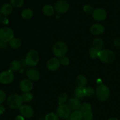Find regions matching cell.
<instances>
[{
	"label": "cell",
	"mask_w": 120,
	"mask_h": 120,
	"mask_svg": "<svg viewBox=\"0 0 120 120\" xmlns=\"http://www.w3.org/2000/svg\"><path fill=\"white\" fill-rule=\"evenodd\" d=\"M23 102L25 103H29L34 98V95L30 92H26L23 93L21 96Z\"/></svg>",
	"instance_id": "cell-26"
},
{
	"label": "cell",
	"mask_w": 120,
	"mask_h": 120,
	"mask_svg": "<svg viewBox=\"0 0 120 120\" xmlns=\"http://www.w3.org/2000/svg\"><path fill=\"white\" fill-rule=\"evenodd\" d=\"M59 116L57 114H55L54 112H50L48 114L45 116V120H59Z\"/></svg>",
	"instance_id": "cell-32"
},
{
	"label": "cell",
	"mask_w": 120,
	"mask_h": 120,
	"mask_svg": "<svg viewBox=\"0 0 120 120\" xmlns=\"http://www.w3.org/2000/svg\"><path fill=\"white\" fill-rule=\"evenodd\" d=\"M13 12V7L11 4L5 3L2 5V7L0 9V12L2 15L4 16H8L12 13Z\"/></svg>",
	"instance_id": "cell-17"
},
{
	"label": "cell",
	"mask_w": 120,
	"mask_h": 120,
	"mask_svg": "<svg viewBox=\"0 0 120 120\" xmlns=\"http://www.w3.org/2000/svg\"><path fill=\"white\" fill-rule=\"evenodd\" d=\"M1 43H2V42H1V41L0 40V47H1Z\"/></svg>",
	"instance_id": "cell-43"
},
{
	"label": "cell",
	"mask_w": 120,
	"mask_h": 120,
	"mask_svg": "<svg viewBox=\"0 0 120 120\" xmlns=\"http://www.w3.org/2000/svg\"><path fill=\"white\" fill-rule=\"evenodd\" d=\"M91 105L90 103H83V104H82L81 105V107L80 110L82 111L83 112H86L88 111H91Z\"/></svg>",
	"instance_id": "cell-31"
},
{
	"label": "cell",
	"mask_w": 120,
	"mask_h": 120,
	"mask_svg": "<svg viewBox=\"0 0 120 120\" xmlns=\"http://www.w3.org/2000/svg\"><path fill=\"white\" fill-rule=\"evenodd\" d=\"M15 120H25V118L23 116H22L21 115V116H18L17 117L15 118Z\"/></svg>",
	"instance_id": "cell-40"
},
{
	"label": "cell",
	"mask_w": 120,
	"mask_h": 120,
	"mask_svg": "<svg viewBox=\"0 0 120 120\" xmlns=\"http://www.w3.org/2000/svg\"><path fill=\"white\" fill-rule=\"evenodd\" d=\"M1 22H2V24L7 25L8 24V23H9V19H8L7 17H4L2 18Z\"/></svg>",
	"instance_id": "cell-38"
},
{
	"label": "cell",
	"mask_w": 120,
	"mask_h": 120,
	"mask_svg": "<svg viewBox=\"0 0 120 120\" xmlns=\"http://www.w3.org/2000/svg\"><path fill=\"white\" fill-rule=\"evenodd\" d=\"M76 83L77 86L85 87L86 86L87 84V77L83 75H79L76 77Z\"/></svg>",
	"instance_id": "cell-18"
},
{
	"label": "cell",
	"mask_w": 120,
	"mask_h": 120,
	"mask_svg": "<svg viewBox=\"0 0 120 120\" xmlns=\"http://www.w3.org/2000/svg\"><path fill=\"white\" fill-rule=\"evenodd\" d=\"M20 89L23 93L30 92L34 87L32 81L29 79H23L21 81L19 84Z\"/></svg>",
	"instance_id": "cell-14"
},
{
	"label": "cell",
	"mask_w": 120,
	"mask_h": 120,
	"mask_svg": "<svg viewBox=\"0 0 120 120\" xmlns=\"http://www.w3.org/2000/svg\"><path fill=\"white\" fill-rule=\"evenodd\" d=\"M114 45L116 47H120V39L117 38L114 41Z\"/></svg>",
	"instance_id": "cell-37"
},
{
	"label": "cell",
	"mask_w": 120,
	"mask_h": 120,
	"mask_svg": "<svg viewBox=\"0 0 120 120\" xmlns=\"http://www.w3.org/2000/svg\"><path fill=\"white\" fill-rule=\"evenodd\" d=\"M14 38V32L9 27H4L0 29V40L2 42H9Z\"/></svg>",
	"instance_id": "cell-6"
},
{
	"label": "cell",
	"mask_w": 120,
	"mask_h": 120,
	"mask_svg": "<svg viewBox=\"0 0 120 120\" xmlns=\"http://www.w3.org/2000/svg\"><path fill=\"white\" fill-rule=\"evenodd\" d=\"M14 75L10 70L4 71L0 73V83L3 84H9L14 81Z\"/></svg>",
	"instance_id": "cell-8"
},
{
	"label": "cell",
	"mask_w": 120,
	"mask_h": 120,
	"mask_svg": "<svg viewBox=\"0 0 120 120\" xmlns=\"http://www.w3.org/2000/svg\"><path fill=\"white\" fill-rule=\"evenodd\" d=\"M70 5L64 0H59L55 5V11L58 14H64L69 11Z\"/></svg>",
	"instance_id": "cell-9"
},
{
	"label": "cell",
	"mask_w": 120,
	"mask_h": 120,
	"mask_svg": "<svg viewBox=\"0 0 120 120\" xmlns=\"http://www.w3.org/2000/svg\"><path fill=\"white\" fill-rule=\"evenodd\" d=\"M20 113L22 116L26 118H30L34 114V110L32 107L28 104L22 105L19 109Z\"/></svg>",
	"instance_id": "cell-12"
},
{
	"label": "cell",
	"mask_w": 120,
	"mask_h": 120,
	"mask_svg": "<svg viewBox=\"0 0 120 120\" xmlns=\"http://www.w3.org/2000/svg\"><path fill=\"white\" fill-rule=\"evenodd\" d=\"M55 11V8L49 4L45 5L42 8V12H43V14L48 16H50L53 15Z\"/></svg>",
	"instance_id": "cell-19"
},
{
	"label": "cell",
	"mask_w": 120,
	"mask_h": 120,
	"mask_svg": "<svg viewBox=\"0 0 120 120\" xmlns=\"http://www.w3.org/2000/svg\"><path fill=\"white\" fill-rule=\"evenodd\" d=\"M21 67V62L17 60H14L12 61L9 65V70L12 72H16L20 70Z\"/></svg>",
	"instance_id": "cell-21"
},
{
	"label": "cell",
	"mask_w": 120,
	"mask_h": 120,
	"mask_svg": "<svg viewBox=\"0 0 120 120\" xmlns=\"http://www.w3.org/2000/svg\"><path fill=\"white\" fill-rule=\"evenodd\" d=\"M83 11L86 14H91V13H93V8L91 7L90 5L89 4H86L83 7Z\"/></svg>",
	"instance_id": "cell-35"
},
{
	"label": "cell",
	"mask_w": 120,
	"mask_h": 120,
	"mask_svg": "<svg viewBox=\"0 0 120 120\" xmlns=\"http://www.w3.org/2000/svg\"><path fill=\"white\" fill-rule=\"evenodd\" d=\"M23 100L20 95L12 94L7 98V105L9 108L12 109H19L23 104Z\"/></svg>",
	"instance_id": "cell-4"
},
{
	"label": "cell",
	"mask_w": 120,
	"mask_h": 120,
	"mask_svg": "<svg viewBox=\"0 0 120 120\" xmlns=\"http://www.w3.org/2000/svg\"><path fill=\"white\" fill-rule=\"evenodd\" d=\"M67 105H68L70 110L76 111V110L80 109L82 104L80 103V101L79 98H76V97H72L68 101Z\"/></svg>",
	"instance_id": "cell-15"
},
{
	"label": "cell",
	"mask_w": 120,
	"mask_h": 120,
	"mask_svg": "<svg viewBox=\"0 0 120 120\" xmlns=\"http://www.w3.org/2000/svg\"><path fill=\"white\" fill-rule=\"evenodd\" d=\"M100 50L97 49L96 48L92 47L90 48L89 50V55L90 56V58L92 59H96L98 57V53H99Z\"/></svg>",
	"instance_id": "cell-28"
},
{
	"label": "cell",
	"mask_w": 120,
	"mask_h": 120,
	"mask_svg": "<svg viewBox=\"0 0 120 120\" xmlns=\"http://www.w3.org/2000/svg\"><path fill=\"white\" fill-rule=\"evenodd\" d=\"M24 4V0H11V4L15 8H21Z\"/></svg>",
	"instance_id": "cell-30"
},
{
	"label": "cell",
	"mask_w": 120,
	"mask_h": 120,
	"mask_svg": "<svg viewBox=\"0 0 120 120\" xmlns=\"http://www.w3.org/2000/svg\"><path fill=\"white\" fill-rule=\"evenodd\" d=\"M95 90H96L95 94L96 97L100 101H105L109 98L110 90L109 87L105 84H98Z\"/></svg>",
	"instance_id": "cell-1"
},
{
	"label": "cell",
	"mask_w": 120,
	"mask_h": 120,
	"mask_svg": "<svg viewBox=\"0 0 120 120\" xmlns=\"http://www.w3.org/2000/svg\"><path fill=\"white\" fill-rule=\"evenodd\" d=\"M9 45L13 49H18L21 46L22 42H21V40L20 39L17 38H14L9 42Z\"/></svg>",
	"instance_id": "cell-23"
},
{
	"label": "cell",
	"mask_w": 120,
	"mask_h": 120,
	"mask_svg": "<svg viewBox=\"0 0 120 120\" xmlns=\"http://www.w3.org/2000/svg\"><path fill=\"white\" fill-rule=\"evenodd\" d=\"M39 59V54L37 50L35 49H31L26 54L25 62L26 65L33 68L38 64Z\"/></svg>",
	"instance_id": "cell-3"
},
{
	"label": "cell",
	"mask_w": 120,
	"mask_h": 120,
	"mask_svg": "<svg viewBox=\"0 0 120 120\" xmlns=\"http://www.w3.org/2000/svg\"><path fill=\"white\" fill-rule=\"evenodd\" d=\"M96 90L92 87H85L84 88V94L85 97H92L95 94Z\"/></svg>",
	"instance_id": "cell-27"
},
{
	"label": "cell",
	"mask_w": 120,
	"mask_h": 120,
	"mask_svg": "<svg viewBox=\"0 0 120 120\" xmlns=\"http://www.w3.org/2000/svg\"><path fill=\"white\" fill-rule=\"evenodd\" d=\"M52 51L56 57L61 58L66 55L68 51V45L63 41H58L53 46Z\"/></svg>",
	"instance_id": "cell-2"
},
{
	"label": "cell",
	"mask_w": 120,
	"mask_h": 120,
	"mask_svg": "<svg viewBox=\"0 0 120 120\" xmlns=\"http://www.w3.org/2000/svg\"><path fill=\"white\" fill-rule=\"evenodd\" d=\"M107 16L106 11L103 8H98L94 9L92 13V16L94 19L98 22H101L105 19Z\"/></svg>",
	"instance_id": "cell-10"
},
{
	"label": "cell",
	"mask_w": 120,
	"mask_h": 120,
	"mask_svg": "<svg viewBox=\"0 0 120 120\" xmlns=\"http://www.w3.org/2000/svg\"><path fill=\"white\" fill-rule=\"evenodd\" d=\"M7 99V94L4 91L0 90V104H2L4 103Z\"/></svg>",
	"instance_id": "cell-36"
},
{
	"label": "cell",
	"mask_w": 120,
	"mask_h": 120,
	"mask_svg": "<svg viewBox=\"0 0 120 120\" xmlns=\"http://www.w3.org/2000/svg\"><path fill=\"white\" fill-rule=\"evenodd\" d=\"M84 88L83 87L77 86L74 93L75 97L77 98H82L83 97H85L84 94Z\"/></svg>",
	"instance_id": "cell-25"
},
{
	"label": "cell",
	"mask_w": 120,
	"mask_h": 120,
	"mask_svg": "<svg viewBox=\"0 0 120 120\" xmlns=\"http://www.w3.org/2000/svg\"><path fill=\"white\" fill-rule=\"evenodd\" d=\"M26 76L32 82H38L41 79V76L39 71L34 68H30L26 71Z\"/></svg>",
	"instance_id": "cell-11"
},
{
	"label": "cell",
	"mask_w": 120,
	"mask_h": 120,
	"mask_svg": "<svg viewBox=\"0 0 120 120\" xmlns=\"http://www.w3.org/2000/svg\"><path fill=\"white\" fill-rule=\"evenodd\" d=\"M92 45L93 46V47L96 48L98 50H101L103 49V48L104 47V41L102 39L97 38L93 41Z\"/></svg>",
	"instance_id": "cell-22"
},
{
	"label": "cell",
	"mask_w": 120,
	"mask_h": 120,
	"mask_svg": "<svg viewBox=\"0 0 120 120\" xmlns=\"http://www.w3.org/2000/svg\"><path fill=\"white\" fill-rule=\"evenodd\" d=\"M56 114L59 117L62 119H66L70 117V109L68 105L65 104H60L56 109Z\"/></svg>",
	"instance_id": "cell-7"
},
{
	"label": "cell",
	"mask_w": 120,
	"mask_h": 120,
	"mask_svg": "<svg viewBox=\"0 0 120 120\" xmlns=\"http://www.w3.org/2000/svg\"><path fill=\"white\" fill-rule=\"evenodd\" d=\"M93 114L91 111H88L83 112V119L84 120H93Z\"/></svg>",
	"instance_id": "cell-33"
},
{
	"label": "cell",
	"mask_w": 120,
	"mask_h": 120,
	"mask_svg": "<svg viewBox=\"0 0 120 120\" xmlns=\"http://www.w3.org/2000/svg\"><path fill=\"white\" fill-rule=\"evenodd\" d=\"M2 15H1V12H0V22H1V20H2Z\"/></svg>",
	"instance_id": "cell-42"
},
{
	"label": "cell",
	"mask_w": 120,
	"mask_h": 120,
	"mask_svg": "<svg viewBox=\"0 0 120 120\" xmlns=\"http://www.w3.org/2000/svg\"><path fill=\"white\" fill-rule=\"evenodd\" d=\"M105 31V28L103 25L100 23H96L90 27V32L91 34L96 36L103 34Z\"/></svg>",
	"instance_id": "cell-16"
},
{
	"label": "cell",
	"mask_w": 120,
	"mask_h": 120,
	"mask_svg": "<svg viewBox=\"0 0 120 120\" xmlns=\"http://www.w3.org/2000/svg\"><path fill=\"white\" fill-rule=\"evenodd\" d=\"M60 64L61 63L59 59H58L57 57H52L48 61L46 67L49 71H56L60 68Z\"/></svg>",
	"instance_id": "cell-13"
},
{
	"label": "cell",
	"mask_w": 120,
	"mask_h": 120,
	"mask_svg": "<svg viewBox=\"0 0 120 120\" xmlns=\"http://www.w3.org/2000/svg\"><path fill=\"white\" fill-rule=\"evenodd\" d=\"M60 62L61 64L64 66H68L70 64V59H69V57L66 56L61 57L60 59Z\"/></svg>",
	"instance_id": "cell-34"
},
{
	"label": "cell",
	"mask_w": 120,
	"mask_h": 120,
	"mask_svg": "<svg viewBox=\"0 0 120 120\" xmlns=\"http://www.w3.org/2000/svg\"><path fill=\"white\" fill-rule=\"evenodd\" d=\"M68 96L66 93H60L58 95V97H57V100H58L59 103V105L64 104L68 100Z\"/></svg>",
	"instance_id": "cell-29"
},
{
	"label": "cell",
	"mask_w": 120,
	"mask_h": 120,
	"mask_svg": "<svg viewBox=\"0 0 120 120\" xmlns=\"http://www.w3.org/2000/svg\"><path fill=\"white\" fill-rule=\"evenodd\" d=\"M33 15H34V12L32 10L29 8H26L23 9L21 12V16L25 19H29L32 17Z\"/></svg>",
	"instance_id": "cell-24"
},
{
	"label": "cell",
	"mask_w": 120,
	"mask_h": 120,
	"mask_svg": "<svg viewBox=\"0 0 120 120\" xmlns=\"http://www.w3.org/2000/svg\"><path fill=\"white\" fill-rule=\"evenodd\" d=\"M69 118L70 120H82L83 118V112L80 110L73 111Z\"/></svg>",
	"instance_id": "cell-20"
},
{
	"label": "cell",
	"mask_w": 120,
	"mask_h": 120,
	"mask_svg": "<svg viewBox=\"0 0 120 120\" xmlns=\"http://www.w3.org/2000/svg\"><path fill=\"white\" fill-rule=\"evenodd\" d=\"M98 57L99 58L100 60L103 63H110L116 59V55L111 50L102 49L100 50Z\"/></svg>",
	"instance_id": "cell-5"
},
{
	"label": "cell",
	"mask_w": 120,
	"mask_h": 120,
	"mask_svg": "<svg viewBox=\"0 0 120 120\" xmlns=\"http://www.w3.org/2000/svg\"><path fill=\"white\" fill-rule=\"evenodd\" d=\"M108 120H120L118 119V118H116V117H112V118H109V119Z\"/></svg>",
	"instance_id": "cell-41"
},
{
	"label": "cell",
	"mask_w": 120,
	"mask_h": 120,
	"mask_svg": "<svg viewBox=\"0 0 120 120\" xmlns=\"http://www.w3.org/2000/svg\"><path fill=\"white\" fill-rule=\"evenodd\" d=\"M5 107L2 105V104H0V116L3 114L5 112Z\"/></svg>",
	"instance_id": "cell-39"
}]
</instances>
